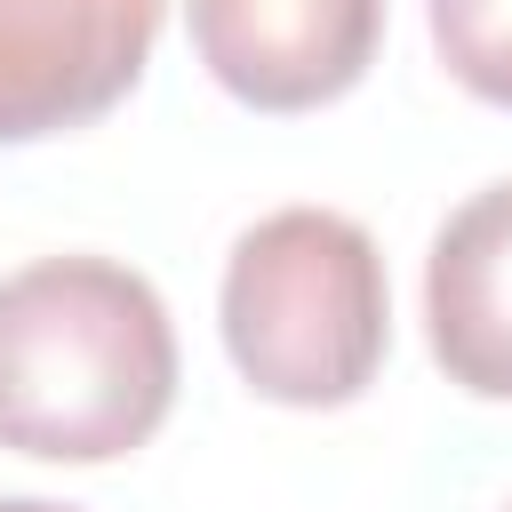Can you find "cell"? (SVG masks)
Masks as SVG:
<instances>
[{
	"label": "cell",
	"mask_w": 512,
	"mask_h": 512,
	"mask_svg": "<svg viewBox=\"0 0 512 512\" xmlns=\"http://www.w3.org/2000/svg\"><path fill=\"white\" fill-rule=\"evenodd\" d=\"M176 408V328L144 272L40 256L0 280V448L112 464Z\"/></svg>",
	"instance_id": "cell-1"
},
{
	"label": "cell",
	"mask_w": 512,
	"mask_h": 512,
	"mask_svg": "<svg viewBox=\"0 0 512 512\" xmlns=\"http://www.w3.org/2000/svg\"><path fill=\"white\" fill-rule=\"evenodd\" d=\"M0 512H80V504H48V496H0Z\"/></svg>",
	"instance_id": "cell-7"
},
{
	"label": "cell",
	"mask_w": 512,
	"mask_h": 512,
	"mask_svg": "<svg viewBox=\"0 0 512 512\" xmlns=\"http://www.w3.org/2000/svg\"><path fill=\"white\" fill-rule=\"evenodd\" d=\"M424 328L448 384L512 400V176L472 192L424 256Z\"/></svg>",
	"instance_id": "cell-5"
},
{
	"label": "cell",
	"mask_w": 512,
	"mask_h": 512,
	"mask_svg": "<svg viewBox=\"0 0 512 512\" xmlns=\"http://www.w3.org/2000/svg\"><path fill=\"white\" fill-rule=\"evenodd\" d=\"M184 24L224 96L256 112H320L376 64L384 0H184Z\"/></svg>",
	"instance_id": "cell-4"
},
{
	"label": "cell",
	"mask_w": 512,
	"mask_h": 512,
	"mask_svg": "<svg viewBox=\"0 0 512 512\" xmlns=\"http://www.w3.org/2000/svg\"><path fill=\"white\" fill-rule=\"evenodd\" d=\"M224 352L280 408H344L392 344L376 240L336 208H272L224 256Z\"/></svg>",
	"instance_id": "cell-2"
},
{
	"label": "cell",
	"mask_w": 512,
	"mask_h": 512,
	"mask_svg": "<svg viewBox=\"0 0 512 512\" xmlns=\"http://www.w3.org/2000/svg\"><path fill=\"white\" fill-rule=\"evenodd\" d=\"M168 0H0V144L104 120L152 64Z\"/></svg>",
	"instance_id": "cell-3"
},
{
	"label": "cell",
	"mask_w": 512,
	"mask_h": 512,
	"mask_svg": "<svg viewBox=\"0 0 512 512\" xmlns=\"http://www.w3.org/2000/svg\"><path fill=\"white\" fill-rule=\"evenodd\" d=\"M432 48L456 88L512 112V0H432Z\"/></svg>",
	"instance_id": "cell-6"
}]
</instances>
